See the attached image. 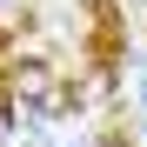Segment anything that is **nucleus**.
Returning a JSON list of instances; mask_svg holds the SVG:
<instances>
[{"label":"nucleus","mask_w":147,"mask_h":147,"mask_svg":"<svg viewBox=\"0 0 147 147\" xmlns=\"http://www.w3.org/2000/svg\"><path fill=\"white\" fill-rule=\"evenodd\" d=\"M7 87L20 94V100H40V94L54 87V74H47V60H20V67L7 74Z\"/></svg>","instance_id":"nucleus-1"}]
</instances>
